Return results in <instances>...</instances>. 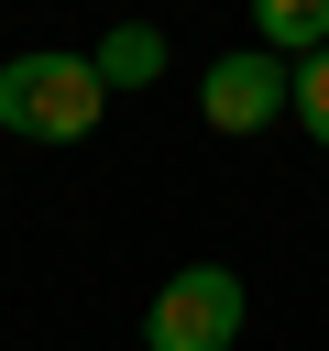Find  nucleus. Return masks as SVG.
I'll return each instance as SVG.
<instances>
[{
    "label": "nucleus",
    "mask_w": 329,
    "mask_h": 351,
    "mask_svg": "<svg viewBox=\"0 0 329 351\" xmlns=\"http://www.w3.org/2000/svg\"><path fill=\"white\" fill-rule=\"evenodd\" d=\"M110 110L88 55H0V132L11 143H88Z\"/></svg>",
    "instance_id": "nucleus-1"
},
{
    "label": "nucleus",
    "mask_w": 329,
    "mask_h": 351,
    "mask_svg": "<svg viewBox=\"0 0 329 351\" xmlns=\"http://www.w3.org/2000/svg\"><path fill=\"white\" fill-rule=\"evenodd\" d=\"M285 110H296V66H285V55H263V44H230V55L197 77V121H208V132H230V143L274 132Z\"/></svg>",
    "instance_id": "nucleus-3"
},
{
    "label": "nucleus",
    "mask_w": 329,
    "mask_h": 351,
    "mask_svg": "<svg viewBox=\"0 0 329 351\" xmlns=\"http://www.w3.org/2000/svg\"><path fill=\"white\" fill-rule=\"evenodd\" d=\"M285 121H296V132H307V143L329 154V44H318V55L296 66V110H285Z\"/></svg>",
    "instance_id": "nucleus-6"
},
{
    "label": "nucleus",
    "mask_w": 329,
    "mask_h": 351,
    "mask_svg": "<svg viewBox=\"0 0 329 351\" xmlns=\"http://www.w3.org/2000/svg\"><path fill=\"white\" fill-rule=\"evenodd\" d=\"M252 44L285 55V66H307L329 44V0H252Z\"/></svg>",
    "instance_id": "nucleus-5"
},
{
    "label": "nucleus",
    "mask_w": 329,
    "mask_h": 351,
    "mask_svg": "<svg viewBox=\"0 0 329 351\" xmlns=\"http://www.w3.org/2000/svg\"><path fill=\"white\" fill-rule=\"evenodd\" d=\"M88 66H99V88H154L164 77V22H110Z\"/></svg>",
    "instance_id": "nucleus-4"
},
{
    "label": "nucleus",
    "mask_w": 329,
    "mask_h": 351,
    "mask_svg": "<svg viewBox=\"0 0 329 351\" xmlns=\"http://www.w3.org/2000/svg\"><path fill=\"white\" fill-rule=\"evenodd\" d=\"M143 351H241V274L230 263H175L143 307Z\"/></svg>",
    "instance_id": "nucleus-2"
}]
</instances>
